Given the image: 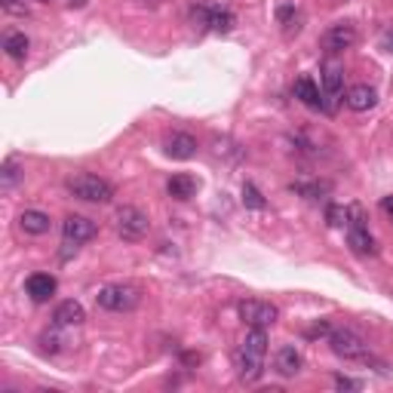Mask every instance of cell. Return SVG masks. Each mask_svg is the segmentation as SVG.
Here are the masks:
<instances>
[{"label": "cell", "mask_w": 393, "mask_h": 393, "mask_svg": "<svg viewBox=\"0 0 393 393\" xmlns=\"http://www.w3.org/2000/svg\"><path fill=\"white\" fill-rule=\"evenodd\" d=\"M96 230H98L96 221L87 218V215H68V218L61 221V237H65V243H74V246L92 240Z\"/></svg>", "instance_id": "obj_9"}, {"label": "cell", "mask_w": 393, "mask_h": 393, "mask_svg": "<svg viewBox=\"0 0 393 393\" xmlns=\"http://www.w3.org/2000/svg\"><path fill=\"white\" fill-rule=\"evenodd\" d=\"M332 335V326L329 322H313L311 329H307V338H329Z\"/></svg>", "instance_id": "obj_27"}, {"label": "cell", "mask_w": 393, "mask_h": 393, "mask_svg": "<svg viewBox=\"0 0 393 393\" xmlns=\"http://www.w3.org/2000/svg\"><path fill=\"white\" fill-rule=\"evenodd\" d=\"M292 92H295V98L302 105L313 107V111H322V89L311 80V77H298L295 87H292Z\"/></svg>", "instance_id": "obj_16"}, {"label": "cell", "mask_w": 393, "mask_h": 393, "mask_svg": "<svg viewBox=\"0 0 393 393\" xmlns=\"http://www.w3.org/2000/svg\"><path fill=\"white\" fill-rule=\"evenodd\" d=\"M56 276L52 274H31L28 280H25V292L31 295V302H37V304H43V302H50L52 295H56Z\"/></svg>", "instance_id": "obj_13"}, {"label": "cell", "mask_w": 393, "mask_h": 393, "mask_svg": "<svg viewBox=\"0 0 393 393\" xmlns=\"http://www.w3.org/2000/svg\"><path fill=\"white\" fill-rule=\"evenodd\" d=\"M19 225H22V230L25 234H34V237H40V234H46L50 230V215L46 212H40V209H25L22 212V218H19Z\"/></svg>", "instance_id": "obj_19"}, {"label": "cell", "mask_w": 393, "mask_h": 393, "mask_svg": "<svg viewBox=\"0 0 393 393\" xmlns=\"http://www.w3.org/2000/svg\"><path fill=\"white\" fill-rule=\"evenodd\" d=\"M348 246L357 255H375V252H378L375 237L369 234V228H348Z\"/></svg>", "instance_id": "obj_18"}, {"label": "cell", "mask_w": 393, "mask_h": 393, "mask_svg": "<svg viewBox=\"0 0 393 393\" xmlns=\"http://www.w3.org/2000/svg\"><path fill=\"white\" fill-rule=\"evenodd\" d=\"M3 6H6L10 13H25V6H19L15 0H3Z\"/></svg>", "instance_id": "obj_31"}, {"label": "cell", "mask_w": 393, "mask_h": 393, "mask_svg": "<svg viewBox=\"0 0 393 393\" xmlns=\"http://www.w3.org/2000/svg\"><path fill=\"white\" fill-rule=\"evenodd\" d=\"M329 344H332V353L341 359H369V344L350 329H332L329 335Z\"/></svg>", "instance_id": "obj_5"}, {"label": "cell", "mask_w": 393, "mask_h": 393, "mask_svg": "<svg viewBox=\"0 0 393 393\" xmlns=\"http://www.w3.org/2000/svg\"><path fill=\"white\" fill-rule=\"evenodd\" d=\"M381 212L393 221V197H381Z\"/></svg>", "instance_id": "obj_30"}, {"label": "cell", "mask_w": 393, "mask_h": 393, "mask_svg": "<svg viewBox=\"0 0 393 393\" xmlns=\"http://www.w3.org/2000/svg\"><path fill=\"white\" fill-rule=\"evenodd\" d=\"M87 320V311H83L80 302H74V298H68V302H61L56 311H52V322H56L59 329H68V326H80V322Z\"/></svg>", "instance_id": "obj_14"}, {"label": "cell", "mask_w": 393, "mask_h": 393, "mask_svg": "<svg viewBox=\"0 0 393 393\" xmlns=\"http://www.w3.org/2000/svg\"><path fill=\"white\" fill-rule=\"evenodd\" d=\"M335 387H338V390H359L363 384L353 381V378H348V375H335Z\"/></svg>", "instance_id": "obj_28"}, {"label": "cell", "mask_w": 393, "mask_h": 393, "mask_svg": "<svg viewBox=\"0 0 393 393\" xmlns=\"http://www.w3.org/2000/svg\"><path fill=\"white\" fill-rule=\"evenodd\" d=\"M243 203L246 206H249V209H265V197H261V191L255 188V184H252V181H246L243 184Z\"/></svg>", "instance_id": "obj_24"}, {"label": "cell", "mask_w": 393, "mask_h": 393, "mask_svg": "<svg viewBox=\"0 0 393 393\" xmlns=\"http://www.w3.org/2000/svg\"><path fill=\"white\" fill-rule=\"evenodd\" d=\"M43 350L56 353V350H59V338H56V335H43Z\"/></svg>", "instance_id": "obj_29"}, {"label": "cell", "mask_w": 393, "mask_h": 393, "mask_svg": "<svg viewBox=\"0 0 393 393\" xmlns=\"http://www.w3.org/2000/svg\"><path fill=\"white\" fill-rule=\"evenodd\" d=\"M344 105L350 107V111L363 114V111H372L375 105H378V92H375L369 83H357V87H350L344 92Z\"/></svg>", "instance_id": "obj_12"}, {"label": "cell", "mask_w": 393, "mask_h": 393, "mask_svg": "<svg viewBox=\"0 0 393 393\" xmlns=\"http://www.w3.org/2000/svg\"><path fill=\"white\" fill-rule=\"evenodd\" d=\"M197 138L191 135V133H169L166 135V142H163V151H166V157H172V160H191V157H197Z\"/></svg>", "instance_id": "obj_11"}, {"label": "cell", "mask_w": 393, "mask_h": 393, "mask_svg": "<svg viewBox=\"0 0 393 393\" xmlns=\"http://www.w3.org/2000/svg\"><path fill=\"white\" fill-rule=\"evenodd\" d=\"M381 46H384V50H387V52H393V31H387V34H384Z\"/></svg>", "instance_id": "obj_32"}, {"label": "cell", "mask_w": 393, "mask_h": 393, "mask_svg": "<svg viewBox=\"0 0 393 393\" xmlns=\"http://www.w3.org/2000/svg\"><path fill=\"white\" fill-rule=\"evenodd\" d=\"M357 40H359V34H357V28H353L350 22H335L332 28L322 31L320 46L326 52H332V56H338V52H344V50H353Z\"/></svg>", "instance_id": "obj_7"}, {"label": "cell", "mask_w": 393, "mask_h": 393, "mask_svg": "<svg viewBox=\"0 0 393 393\" xmlns=\"http://www.w3.org/2000/svg\"><path fill=\"white\" fill-rule=\"evenodd\" d=\"M348 228H369V215L359 203L348 206Z\"/></svg>", "instance_id": "obj_26"}, {"label": "cell", "mask_w": 393, "mask_h": 393, "mask_svg": "<svg viewBox=\"0 0 393 393\" xmlns=\"http://www.w3.org/2000/svg\"><path fill=\"white\" fill-rule=\"evenodd\" d=\"M151 230V218L138 206H120L117 209V234L126 243H138Z\"/></svg>", "instance_id": "obj_3"}, {"label": "cell", "mask_w": 393, "mask_h": 393, "mask_svg": "<svg viewBox=\"0 0 393 393\" xmlns=\"http://www.w3.org/2000/svg\"><path fill=\"white\" fill-rule=\"evenodd\" d=\"M96 304L111 313H129L142 304V289L133 286V283H111V286L98 289Z\"/></svg>", "instance_id": "obj_1"}, {"label": "cell", "mask_w": 393, "mask_h": 393, "mask_svg": "<svg viewBox=\"0 0 393 393\" xmlns=\"http://www.w3.org/2000/svg\"><path fill=\"white\" fill-rule=\"evenodd\" d=\"M320 83H322V111L332 114L338 107V96L344 89V68L338 61H326L322 74H320Z\"/></svg>", "instance_id": "obj_8"}, {"label": "cell", "mask_w": 393, "mask_h": 393, "mask_svg": "<svg viewBox=\"0 0 393 393\" xmlns=\"http://www.w3.org/2000/svg\"><path fill=\"white\" fill-rule=\"evenodd\" d=\"M28 37L22 34V31H13V34H6L3 37V50H6V56L10 59H15V61H22L28 56Z\"/></svg>", "instance_id": "obj_22"}, {"label": "cell", "mask_w": 393, "mask_h": 393, "mask_svg": "<svg viewBox=\"0 0 393 393\" xmlns=\"http://www.w3.org/2000/svg\"><path fill=\"white\" fill-rule=\"evenodd\" d=\"M22 179H25V169H22L19 157H10L3 166H0V188L3 191H13Z\"/></svg>", "instance_id": "obj_21"}, {"label": "cell", "mask_w": 393, "mask_h": 393, "mask_svg": "<svg viewBox=\"0 0 393 393\" xmlns=\"http://www.w3.org/2000/svg\"><path fill=\"white\" fill-rule=\"evenodd\" d=\"M276 22H280L283 25V31H286V34H292V31H302V25H304V13L298 10L295 3H283L280 10H276Z\"/></svg>", "instance_id": "obj_20"}, {"label": "cell", "mask_w": 393, "mask_h": 393, "mask_svg": "<svg viewBox=\"0 0 393 393\" xmlns=\"http://www.w3.org/2000/svg\"><path fill=\"white\" fill-rule=\"evenodd\" d=\"M237 311H240V320L246 326H274L276 320H280V307L271 304V302H258V298H243L240 304H237Z\"/></svg>", "instance_id": "obj_4"}, {"label": "cell", "mask_w": 393, "mask_h": 393, "mask_svg": "<svg viewBox=\"0 0 393 393\" xmlns=\"http://www.w3.org/2000/svg\"><path fill=\"white\" fill-rule=\"evenodd\" d=\"M234 363H237V378H240L243 384H255L261 375H265V357L255 353V350L240 348V350H237Z\"/></svg>", "instance_id": "obj_10"}, {"label": "cell", "mask_w": 393, "mask_h": 393, "mask_svg": "<svg viewBox=\"0 0 393 393\" xmlns=\"http://www.w3.org/2000/svg\"><path fill=\"white\" fill-rule=\"evenodd\" d=\"M65 188L71 191L77 200H87V203H111V200H114V188L105 179L92 175V172L71 175V179L65 181Z\"/></svg>", "instance_id": "obj_2"}, {"label": "cell", "mask_w": 393, "mask_h": 393, "mask_svg": "<svg viewBox=\"0 0 393 393\" xmlns=\"http://www.w3.org/2000/svg\"><path fill=\"white\" fill-rule=\"evenodd\" d=\"M166 191H169V197L172 200H191L197 194V179L194 175H188V172H175L172 179H169Z\"/></svg>", "instance_id": "obj_17"}, {"label": "cell", "mask_w": 393, "mask_h": 393, "mask_svg": "<svg viewBox=\"0 0 393 393\" xmlns=\"http://www.w3.org/2000/svg\"><path fill=\"white\" fill-rule=\"evenodd\" d=\"M191 19L200 22L203 28L215 31V34H228V31H234L237 19L230 10H221V6H212V3H200L191 10Z\"/></svg>", "instance_id": "obj_6"}, {"label": "cell", "mask_w": 393, "mask_h": 393, "mask_svg": "<svg viewBox=\"0 0 393 393\" xmlns=\"http://www.w3.org/2000/svg\"><path fill=\"white\" fill-rule=\"evenodd\" d=\"M292 191H295V194H302V197H307V200H320L322 194H329V191H332V184L320 181V179H313V181H292Z\"/></svg>", "instance_id": "obj_23"}, {"label": "cell", "mask_w": 393, "mask_h": 393, "mask_svg": "<svg viewBox=\"0 0 393 393\" xmlns=\"http://www.w3.org/2000/svg\"><path fill=\"white\" fill-rule=\"evenodd\" d=\"M326 221H329V228H348V206L332 203L326 209Z\"/></svg>", "instance_id": "obj_25"}, {"label": "cell", "mask_w": 393, "mask_h": 393, "mask_svg": "<svg viewBox=\"0 0 393 393\" xmlns=\"http://www.w3.org/2000/svg\"><path fill=\"white\" fill-rule=\"evenodd\" d=\"M302 366H304L302 353H298L295 348H292V344H286V348H280V350H276L274 369L283 375V378H295V375L302 372Z\"/></svg>", "instance_id": "obj_15"}]
</instances>
